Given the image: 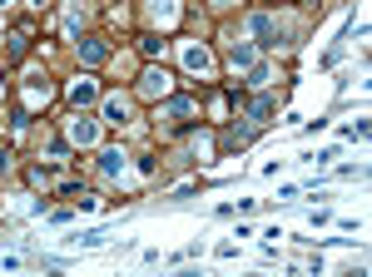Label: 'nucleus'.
I'll list each match as a JSON object with an SVG mask.
<instances>
[{"mask_svg":"<svg viewBox=\"0 0 372 277\" xmlns=\"http://www.w3.org/2000/svg\"><path fill=\"white\" fill-rule=\"evenodd\" d=\"M6 6H10V0H0V10H6Z\"/></svg>","mask_w":372,"mask_h":277,"instance_id":"obj_18","label":"nucleus"},{"mask_svg":"<svg viewBox=\"0 0 372 277\" xmlns=\"http://www.w3.org/2000/svg\"><path fill=\"white\" fill-rule=\"evenodd\" d=\"M194 109H199V104H194L189 94H169V99H159L154 119H159V124H184V119L194 114Z\"/></svg>","mask_w":372,"mask_h":277,"instance_id":"obj_2","label":"nucleus"},{"mask_svg":"<svg viewBox=\"0 0 372 277\" xmlns=\"http://www.w3.org/2000/svg\"><path fill=\"white\" fill-rule=\"evenodd\" d=\"M94 139H99V124H94L90 114H75V119H70V144H75V149H90Z\"/></svg>","mask_w":372,"mask_h":277,"instance_id":"obj_6","label":"nucleus"},{"mask_svg":"<svg viewBox=\"0 0 372 277\" xmlns=\"http://www.w3.org/2000/svg\"><path fill=\"white\" fill-rule=\"evenodd\" d=\"M25 94H30V99H45V94H50V84H45V75H35V80L25 84Z\"/></svg>","mask_w":372,"mask_h":277,"instance_id":"obj_14","label":"nucleus"},{"mask_svg":"<svg viewBox=\"0 0 372 277\" xmlns=\"http://www.w3.org/2000/svg\"><path fill=\"white\" fill-rule=\"evenodd\" d=\"M139 94H144V99H169V94H174V75L159 70V65H149V70L139 75Z\"/></svg>","mask_w":372,"mask_h":277,"instance_id":"obj_3","label":"nucleus"},{"mask_svg":"<svg viewBox=\"0 0 372 277\" xmlns=\"http://www.w3.org/2000/svg\"><path fill=\"white\" fill-rule=\"evenodd\" d=\"M124 169H129V154H120V149H104V154H99V174H104V179H120Z\"/></svg>","mask_w":372,"mask_h":277,"instance_id":"obj_7","label":"nucleus"},{"mask_svg":"<svg viewBox=\"0 0 372 277\" xmlns=\"http://www.w3.org/2000/svg\"><path fill=\"white\" fill-rule=\"evenodd\" d=\"M139 50H144V54H159V50H164V40H159V35H144Z\"/></svg>","mask_w":372,"mask_h":277,"instance_id":"obj_17","label":"nucleus"},{"mask_svg":"<svg viewBox=\"0 0 372 277\" xmlns=\"http://www.w3.org/2000/svg\"><path fill=\"white\" fill-rule=\"evenodd\" d=\"M149 15H154V25H174L179 20V0H149Z\"/></svg>","mask_w":372,"mask_h":277,"instance_id":"obj_9","label":"nucleus"},{"mask_svg":"<svg viewBox=\"0 0 372 277\" xmlns=\"http://www.w3.org/2000/svg\"><path fill=\"white\" fill-rule=\"evenodd\" d=\"M184 70L189 75H214V54H208V45H184Z\"/></svg>","mask_w":372,"mask_h":277,"instance_id":"obj_5","label":"nucleus"},{"mask_svg":"<svg viewBox=\"0 0 372 277\" xmlns=\"http://www.w3.org/2000/svg\"><path fill=\"white\" fill-rule=\"evenodd\" d=\"M273 114H278V94H258L253 109H248V119H253V124H269Z\"/></svg>","mask_w":372,"mask_h":277,"instance_id":"obj_8","label":"nucleus"},{"mask_svg":"<svg viewBox=\"0 0 372 277\" xmlns=\"http://www.w3.org/2000/svg\"><path fill=\"white\" fill-rule=\"evenodd\" d=\"M80 65H104L110 60V40H94V35H80Z\"/></svg>","mask_w":372,"mask_h":277,"instance_id":"obj_4","label":"nucleus"},{"mask_svg":"<svg viewBox=\"0 0 372 277\" xmlns=\"http://www.w3.org/2000/svg\"><path fill=\"white\" fill-rule=\"evenodd\" d=\"M243 30H248L253 50H278V45H283V25H278L269 10H253V15L243 20Z\"/></svg>","mask_w":372,"mask_h":277,"instance_id":"obj_1","label":"nucleus"},{"mask_svg":"<svg viewBox=\"0 0 372 277\" xmlns=\"http://www.w3.org/2000/svg\"><path fill=\"white\" fill-rule=\"evenodd\" d=\"M99 114H104V124H124V119H129V104H124L120 94H110V99H104V109H99Z\"/></svg>","mask_w":372,"mask_h":277,"instance_id":"obj_12","label":"nucleus"},{"mask_svg":"<svg viewBox=\"0 0 372 277\" xmlns=\"http://www.w3.org/2000/svg\"><path fill=\"white\" fill-rule=\"evenodd\" d=\"M94 99H99V84H94V80H75V84H70V104H75V109L94 104Z\"/></svg>","mask_w":372,"mask_h":277,"instance_id":"obj_10","label":"nucleus"},{"mask_svg":"<svg viewBox=\"0 0 372 277\" xmlns=\"http://www.w3.org/2000/svg\"><path fill=\"white\" fill-rule=\"evenodd\" d=\"M30 184H40V188H50V184H55V169H30Z\"/></svg>","mask_w":372,"mask_h":277,"instance_id":"obj_16","label":"nucleus"},{"mask_svg":"<svg viewBox=\"0 0 372 277\" xmlns=\"http://www.w3.org/2000/svg\"><path fill=\"white\" fill-rule=\"evenodd\" d=\"M229 65H234V70H253V65H258V50L234 40V50H229Z\"/></svg>","mask_w":372,"mask_h":277,"instance_id":"obj_11","label":"nucleus"},{"mask_svg":"<svg viewBox=\"0 0 372 277\" xmlns=\"http://www.w3.org/2000/svg\"><path fill=\"white\" fill-rule=\"evenodd\" d=\"M30 35H35L30 20H20V25L10 30V54H25V50H30Z\"/></svg>","mask_w":372,"mask_h":277,"instance_id":"obj_13","label":"nucleus"},{"mask_svg":"<svg viewBox=\"0 0 372 277\" xmlns=\"http://www.w3.org/2000/svg\"><path fill=\"white\" fill-rule=\"evenodd\" d=\"M269 80H273L269 65H253V70H248V84H253V89H258V84H269Z\"/></svg>","mask_w":372,"mask_h":277,"instance_id":"obj_15","label":"nucleus"}]
</instances>
